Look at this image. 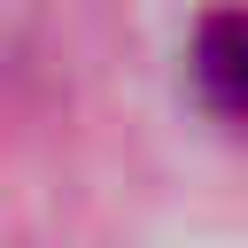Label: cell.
I'll return each instance as SVG.
<instances>
[{
  "instance_id": "1",
  "label": "cell",
  "mask_w": 248,
  "mask_h": 248,
  "mask_svg": "<svg viewBox=\"0 0 248 248\" xmlns=\"http://www.w3.org/2000/svg\"><path fill=\"white\" fill-rule=\"evenodd\" d=\"M186 78H194V93H202L209 116L248 124V8H217V16H202L194 54H186Z\"/></svg>"
}]
</instances>
